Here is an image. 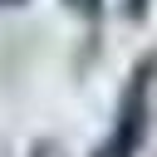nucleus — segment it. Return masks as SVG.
<instances>
[{
  "label": "nucleus",
  "mask_w": 157,
  "mask_h": 157,
  "mask_svg": "<svg viewBox=\"0 0 157 157\" xmlns=\"http://www.w3.org/2000/svg\"><path fill=\"white\" fill-rule=\"evenodd\" d=\"M29 157H54V147H44V142H39V147H34Z\"/></svg>",
  "instance_id": "obj_2"
},
{
  "label": "nucleus",
  "mask_w": 157,
  "mask_h": 157,
  "mask_svg": "<svg viewBox=\"0 0 157 157\" xmlns=\"http://www.w3.org/2000/svg\"><path fill=\"white\" fill-rule=\"evenodd\" d=\"M147 78H152V64H142V69L132 74V88L123 93L118 128H113V137H108L93 157H132V152H137V137H142V123H147Z\"/></svg>",
  "instance_id": "obj_1"
},
{
  "label": "nucleus",
  "mask_w": 157,
  "mask_h": 157,
  "mask_svg": "<svg viewBox=\"0 0 157 157\" xmlns=\"http://www.w3.org/2000/svg\"><path fill=\"white\" fill-rule=\"evenodd\" d=\"M0 5H25V0H0Z\"/></svg>",
  "instance_id": "obj_3"
}]
</instances>
